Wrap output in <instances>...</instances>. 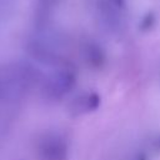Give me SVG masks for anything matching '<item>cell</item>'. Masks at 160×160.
<instances>
[{"instance_id":"1","label":"cell","mask_w":160,"mask_h":160,"mask_svg":"<svg viewBox=\"0 0 160 160\" xmlns=\"http://www.w3.org/2000/svg\"><path fill=\"white\" fill-rule=\"evenodd\" d=\"M76 84V75L70 68L54 70L44 81V94L48 99L59 100L69 94Z\"/></svg>"},{"instance_id":"2","label":"cell","mask_w":160,"mask_h":160,"mask_svg":"<svg viewBox=\"0 0 160 160\" xmlns=\"http://www.w3.org/2000/svg\"><path fill=\"white\" fill-rule=\"evenodd\" d=\"M38 152L40 160H68L69 158L68 142L56 132H48L40 139Z\"/></svg>"},{"instance_id":"3","label":"cell","mask_w":160,"mask_h":160,"mask_svg":"<svg viewBox=\"0 0 160 160\" xmlns=\"http://www.w3.org/2000/svg\"><path fill=\"white\" fill-rule=\"evenodd\" d=\"M100 102L101 99L95 91H85L76 95L72 99V101L69 105V111L75 116L86 115L98 110Z\"/></svg>"},{"instance_id":"4","label":"cell","mask_w":160,"mask_h":160,"mask_svg":"<svg viewBox=\"0 0 160 160\" xmlns=\"http://www.w3.org/2000/svg\"><path fill=\"white\" fill-rule=\"evenodd\" d=\"M85 59L89 61V64H91L94 66H98L102 61V54H101L99 48L88 45V48H86V58Z\"/></svg>"},{"instance_id":"5","label":"cell","mask_w":160,"mask_h":160,"mask_svg":"<svg viewBox=\"0 0 160 160\" xmlns=\"http://www.w3.org/2000/svg\"><path fill=\"white\" fill-rule=\"evenodd\" d=\"M152 148H154L156 151H160V135L154 139V141H152Z\"/></svg>"},{"instance_id":"6","label":"cell","mask_w":160,"mask_h":160,"mask_svg":"<svg viewBox=\"0 0 160 160\" xmlns=\"http://www.w3.org/2000/svg\"><path fill=\"white\" fill-rule=\"evenodd\" d=\"M132 160H146V159H145L142 155H138V156H136L135 159H132Z\"/></svg>"}]
</instances>
